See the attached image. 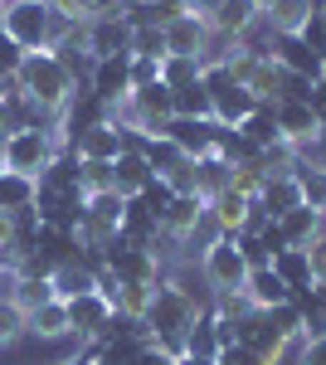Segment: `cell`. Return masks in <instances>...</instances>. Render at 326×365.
<instances>
[{"label":"cell","instance_id":"6da1fadb","mask_svg":"<svg viewBox=\"0 0 326 365\" xmlns=\"http://www.w3.org/2000/svg\"><path fill=\"white\" fill-rule=\"evenodd\" d=\"M20 93H25L29 103H39V108H49V113H63L68 108V98L78 93V83H73V73L63 68V58L54 54V49H39V54H25V63H20Z\"/></svg>","mask_w":326,"mask_h":365},{"label":"cell","instance_id":"7a4b0ae2","mask_svg":"<svg viewBox=\"0 0 326 365\" xmlns=\"http://www.w3.org/2000/svg\"><path fill=\"white\" fill-rule=\"evenodd\" d=\"M205 312V302L195 297L185 282L161 278L151 292V307H146V327L156 331V341H185V331L195 327V317Z\"/></svg>","mask_w":326,"mask_h":365},{"label":"cell","instance_id":"3957f363","mask_svg":"<svg viewBox=\"0 0 326 365\" xmlns=\"http://www.w3.org/2000/svg\"><path fill=\"white\" fill-rule=\"evenodd\" d=\"M0 29H5L25 54H39V49H54L58 15L49 10V0H10L5 15H0Z\"/></svg>","mask_w":326,"mask_h":365},{"label":"cell","instance_id":"277c9868","mask_svg":"<svg viewBox=\"0 0 326 365\" xmlns=\"http://www.w3.org/2000/svg\"><path fill=\"white\" fill-rule=\"evenodd\" d=\"M200 83H205L210 103H215V122H224V127H239V122H244V117L258 108V98H253L244 83H234V73H229L219 58H215V63H205Z\"/></svg>","mask_w":326,"mask_h":365},{"label":"cell","instance_id":"5b68a950","mask_svg":"<svg viewBox=\"0 0 326 365\" xmlns=\"http://www.w3.org/2000/svg\"><path fill=\"white\" fill-rule=\"evenodd\" d=\"M200 273H205V282H210L215 292H244L248 263H244V253H239V244H234L229 234H219V239H210L205 253H200Z\"/></svg>","mask_w":326,"mask_h":365},{"label":"cell","instance_id":"8992f818","mask_svg":"<svg viewBox=\"0 0 326 365\" xmlns=\"http://www.w3.org/2000/svg\"><path fill=\"white\" fill-rule=\"evenodd\" d=\"M58 151H63L58 146V132H15V137L5 141V170L39 180V170L49 166Z\"/></svg>","mask_w":326,"mask_h":365},{"label":"cell","instance_id":"52a82bcc","mask_svg":"<svg viewBox=\"0 0 326 365\" xmlns=\"http://www.w3.org/2000/svg\"><path fill=\"white\" fill-rule=\"evenodd\" d=\"M234 346H248V351H253L263 365H277L282 356H287V346H292V341H287V336H282V331L268 322V312L253 307V312H244V317L234 322Z\"/></svg>","mask_w":326,"mask_h":365},{"label":"cell","instance_id":"ba28073f","mask_svg":"<svg viewBox=\"0 0 326 365\" xmlns=\"http://www.w3.org/2000/svg\"><path fill=\"white\" fill-rule=\"evenodd\" d=\"M210 49H215V29L205 15H175L165 25V54H190L200 63H210Z\"/></svg>","mask_w":326,"mask_h":365},{"label":"cell","instance_id":"9c48e42d","mask_svg":"<svg viewBox=\"0 0 326 365\" xmlns=\"http://www.w3.org/2000/svg\"><path fill=\"white\" fill-rule=\"evenodd\" d=\"M88 93L103 98L108 108L127 103V98H132V54L98 58V63H93V78H88Z\"/></svg>","mask_w":326,"mask_h":365},{"label":"cell","instance_id":"30bf717a","mask_svg":"<svg viewBox=\"0 0 326 365\" xmlns=\"http://www.w3.org/2000/svg\"><path fill=\"white\" fill-rule=\"evenodd\" d=\"M132 34H136V29L127 25V15H122V10L98 15V20H88V54H93V58L132 54Z\"/></svg>","mask_w":326,"mask_h":365},{"label":"cell","instance_id":"8fae6325","mask_svg":"<svg viewBox=\"0 0 326 365\" xmlns=\"http://www.w3.org/2000/svg\"><path fill=\"white\" fill-rule=\"evenodd\" d=\"M205 215H210V200L205 195H175L170 210L161 215V234L170 244H190L200 234V225H205Z\"/></svg>","mask_w":326,"mask_h":365},{"label":"cell","instance_id":"7c38bea8","mask_svg":"<svg viewBox=\"0 0 326 365\" xmlns=\"http://www.w3.org/2000/svg\"><path fill=\"white\" fill-rule=\"evenodd\" d=\"M215 132H219L215 117H170V122H165V137L175 141L190 161L215 156Z\"/></svg>","mask_w":326,"mask_h":365},{"label":"cell","instance_id":"4fadbf2b","mask_svg":"<svg viewBox=\"0 0 326 365\" xmlns=\"http://www.w3.org/2000/svg\"><path fill=\"white\" fill-rule=\"evenodd\" d=\"M63 151H73L78 161H117L122 151H127V132L117 127V122H103V127H93V132H83L73 146H63Z\"/></svg>","mask_w":326,"mask_h":365},{"label":"cell","instance_id":"5bb4252c","mask_svg":"<svg viewBox=\"0 0 326 365\" xmlns=\"http://www.w3.org/2000/svg\"><path fill=\"white\" fill-rule=\"evenodd\" d=\"M68 322H73V336L98 341L103 331H108V322H112V302L103 297V292H83V297L68 302Z\"/></svg>","mask_w":326,"mask_h":365},{"label":"cell","instance_id":"9a60e30c","mask_svg":"<svg viewBox=\"0 0 326 365\" xmlns=\"http://www.w3.org/2000/svg\"><path fill=\"white\" fill-rule=\"evenodd\" d=\"M244 297L253 302L258 312H268V307H282L287 297H292V287L272 273V263L268 268H248V278H244Z\"/></svg>","mask_w":326,"mask_h":365},{"label":"cell","instance_id":"2e32d148","mask_svg":"<svg viewBox=\"0 0 326 365\" xmlns=\"http://www.w3.org/2000/svg\"><path fill=\"white\" fill-rule=\"evenodd\" d=\"M49 282H54V297H58V302H73V297H83V292H98V273L83 263L78 253H73L68 263H58L54 273H49Z\"/></svg>","mask_w":326,"mask_h":365},{"label":"cell","instance_id":"e0dca14e","mask_svg":"<svg viewBox=\"0 0 326 365\" xmlns=\"http://www.w3.org/2000/svg\"><path fill=\"white\" fill-rule=\"evenodd\" d=\"M248 215H253V200L239 195V190H219V195L210 200V220H215V229H219V234H229V239L244 234Z\"/></svg>","mask_w":326,"mask_h":365},{"label":"cell","instance_id":"ac0fdd59","mask_svg":"<svg viewBox=\"0 0 326 365\" xmlns=\"http://www.w3.org/2000/svg\"><path fill=\"white\" fill-rule=\"evenodd\" d=\"M258 15H263V10H258L253 0H219L215 15H210V29H215L219 39H229V44H234V39H239Z\"/></svg>","mask_w":326,"mask_h":365},{"label":"cell","instance_id":"d6986e66","mask_svg":"<svg viewBox=\"0 0 326 365\" xmlns=\"http://www.w3.org/2000/svg\"><path fill=\"white\" fill-rule=\"evenodd\" d=\"M146 180H151V166H146V156H141L136 146H127V151L112 161V190L132 200V195H141V190H146Z\"/></svg>","mask_w":326,"mask_h":365},{"label":"cell","instance_id":"ffe728a7","mask_svg":"<svg viewBox=\"0 0 326 365\" xmlns=\"http://www.w3.org/2000/svg\"><path fill=\"white\" fill-rule=\"evenodd\" d=\"M317 132H322V122H317V113L307 103H277V137L282 141L302 146V141H312Z\"/></svg>","mask_w":326,"mask_h":365},{"label":"cell","instance_id":"44dd1931","mask_svg":"<svg viewBox=\"0 0 326 365\" xmlns=\"http://www.w3.org/2000/svg\"><path fill=\"white\" fill-rule=\"evenodd\" d=\"M277 229H282V239H287L292 249H307V244L326 229V215L312 210V205H297V210H287V215L277 220Z\"/></svg>","mask_w":326,"mask_h":365},{"label":"cell","instance_id":"7402d4cb","mask_svg":"<svg viewBox=\"0 0 326 365\" xmlns=\"http://www.w3.org/2000/svg\"><path fill=\"white\" fill-rule=\"evenodd\" d=\"M258 205H263V215H268V220H282L287 210H297V205H302L297 175H272L268 185H263V195H258Z\"/></svg>","mask_w":326,"mask_h":365},{"label":"cell","instance_id":"603a6c76","mask_svg":"<svg viewBox=\"0 0 326 365\" xmlns=\"http://www.w3.org/2000/svg\"><path fill=\"white\" fill-rule=\"evenodd\" d=\"M29 331L39 341H63V336H73V322H68V302H44V307H34L29 312Z\"/></svg>","mask_w":326,"mask_h":365},{"label":"cell","instance_id":"cb8c5ba5","mask_svg":"<svg viewBox=\"0 0 326 365\" xmlns=\"http://www.w3.org/2000/svg\"><path fill=\"white\" fill-rule=\"evenodd\" d=\"M239 132L248 137L253 151H263V146H272V141H282V137H277V103H258V108L239 122Z\"/></svg>","mask_w":326,"mask_h":365},{"label":"cell","instance_id":"d4e9b609","mask_svg":"<svg viewBox=\"0 0 326 365\" xmlns=\"http://www.w3.org/2000/svg\"><path fill=\"white\" fill-rule=\"evenodd\" d=\"M219 346H224V341H219V317L205 307L195 317V327L185 331V356H210V361H215Z\"/></svg>","mask_w":326,"mask_h":365},{"label":"cell","instance_id":"484cf974","mask_svg":"<svg viewBox=\"0 0 326 365\" xmlns=\"http://www.w3.org/2000/svg\"><path fill=\"white\" fill-rule=\"evenodd\" d=\"M229 180H234V166H229V161H219V156H200V161H195V190L205 200H215L219 190H229Z\"/></svg>","mask_w":326,"mask_h":365},{"label":"cell","instance_id":"4316f807","mask_svg":"<svg viewBox=\"0 0 326 365\" xmlns=\"http://www.w3.org/2000/svg\"><path fill=\"white\" fill-rule=\"evenodd\" d=\"M272 273L287 282L292 292H297V287H312V258H307V249H282L272 258Z\"/></svg>","mask_w":326,"mask_h":365},{"label":"cell","instance_id":"83f0119b","mask_svg":"<svg viewBox=\"0 0 326 365\" xmlns=\"http://www.w3.org/2000/svg\"><path fill=\"white\" fill-rule=\"evenodd\" d=\"M200 73H205V63H200V58H190V54H165L161 58V83L170 88V93L200 83Z\"/></svg>","mask_w":326,"mask_h":365},{"label":"cell","instance_id":"f1b7e54d","mask_svg":"<svg viewBox=\"0 0 326 365\" xmlns=\"http://www.w3.org/2000/svg\"><path fill=\"white\" fill-rule=\"evenodd\" d=\"M29 205H34V180L15 175V170H0V215H15V210H29Z\"/></svg>","mask_w":326,"mask_h":365},{"label":"cell","instance_id":"f546056e","mask_svg":"<svg viewBox=\"0 0 326 365\" xmlns=\"http://www.w3.org/2000/svg\"><path fill=\"white\" fill-rule=\"evenodd\" d=\"M263 15H268V25L277 29V34H297V29L317 15V10H312L307 0H277V5H272V10H263Z\"/></svg>","mask_w":326,"mask_h":365},{"label":"cell","instance_id":"4dcf8cb0","mask_svg":"<svg viewBox=\"0 0 326 365\" xmlns=\"http://www.w3.org/2000/svg\"><path fill=\"white\" fill-rule=\"evenodd\" d=\"M151 282H117V292H112V312H122V317H146L151 307Z\"/></svg>","mask_w":326,"mask_h":365},{"label":"cell","instance_id":"1f68e13d","mask_svg":"<svg viewBox=\"0 0 326 365\" xmlns=\"http://www.w3.org/2000/svg\"><path fill=\"white\" fill-rule=\"evenodd\" d=\"M215 156H219V161H229V166H244L248 156H253V146H248V137L239 132V127H224V122H219V132H215Z\"/></svg>","mask_w":326,"mask_h":365},{"label":"cell","instance_id":"d6a6232c","mask_svg":"<svg viewBox=\"0 0 326 365\" xmlns=\"http://www.w3.org/2000/svg\"><path fill=\"white\" fill-rule=\"evenodd\" d=\"M175 117H215V103H210L205 83H190L175 93Z\"/></svg>","mask_w":326,"mask_h":365},{"label":"cell","instance_id":"836d02e7","mask_svg":"<svg viewBox=\"0 0 326 365\" xmlns=\"http://www.w3.org/2000/svg\"><path fill=\"white\" fill-rule=\"evenodd\" d=\"M292 175H297V185H302V205H312V210H322V215H326V170L297 166Z\"/></svg>","mask_w":326,"mask_h":365},{"label":"cell","instance_id":"e575fe53","mask_svg":"<svg viewBox=\"0 0 326 365\" xmlns=\"http://www.w3.org/2000/svg\"><path fill=\"white\" fill-rule=\"evenodd\" d=\"M15 302L25 307V317L34 307H44V302H54V282L49 278H20V292H15Z\"/></svg>","mask_w":326,"mask_h":365},{"label":"cell","instance_id":"d590c367","mask_svg":"<svg viewBox=\"0 0 326 365\" xmlns=\"http://www.w3.org/2000/svg\"><path fill=\"white\" fill-rule=\"evenodd\" d=\"M132 54H141V58H165V29L161 25H141L132 34Z\"/></svg>","mask_w":326,"mask_h":365},{"label":"cell","instance_id":"8d00e7d4","mask_svg":"<svg viewBox=\"0 0 326 365\" xmlns=\"http://www.w3.org/2000/svg\"><path fill=\"white\" fill-rule=\"evenodd\" d=\"M78 180L88 195L98 190H112V161H78Z\"/></svg>","mask_w":326,"mask_h":365},{"label":"cell","instance_id":"74e56055","mask_svg":"<svg viewBox=\"0 0 326 365\" xmlns=\"http://www.w3.org/2000/svg\"><path fill=\"white\" fill-rule=\"evenodd\" d=\"M132 200H141V205H146V210H151V215L161 220L165 210H170V200H175V190L165 185L161 175H151V180H146V190H141V195H132Z\"/></svg>","mask_w":326,"mask_h":365},{"label":"cell","instance_id":"f35d334b","mask_svg":"<svg viewBox=\"0 0 326 365\" xmlns=\"http://www.w3.org/2000/svg\"><path fill=\"white\" fill-rule=\"evenodd\" d=\"M20 331H29L25 307H20V302H0V346H10Z\"/></svg>","mask_w":326,"mask_h":365},{"label":"cell","instance_id":"ab89813d","mask_svg":"<svg viewBox=\"0 0 326 365\" xmlns=\"http://www.w3.org/2000/svg\"><path fill=\"white\" fill-rule=\"evenodd\" d=\"M210 312H215V317H224V322H239L244 312H253V302H248L244 292H215Z\"/></svg>","mask_w":326,"mask_h":365},{"label":"cell","instance_id":"60d3db41","mask_svg":"<svg viewBox=\"0 0 326 365\" xmlns=\"http://www.w3.org/2000/svg\"><path fill=\"white\" fill-rule=\"evenodd\" d=\"M268 322H272V327H277V331H282L287 341H297V336H302V312L292 307V302H282V307H268Z\"/></svg>","mask_w":326,"mask_h":365},{"label":"cell","instance_id":"b9f144b4","mask_svg":"<svg viewBox=\"0 0 326 365\" xmlns=\"http://www.w3.org/2000/svg\"><path fill=\"white\" fill-rule=\"evenodd\" d=\"M297 166L326 170V132H317L312 141H302V146H297Z\"/></svg>","mask_w":326,"mask_h":365},{"label":"cell","instance_id":"7bdbcfd3","mask_svg":"<svg viewBox=\"0 0 326 365\" xmlns=\"http://www.w3.org/2000/svg\"><path fill=\"white\" fill-rule=\"evenodd\" d=\"M20 63H25V49L0 29V78H10V73H20Z\"/></svg>","mask_w":326,"mask_h":365},{"label":"cell","instance_id":"ee69618b","mask_svg":"<svg viewBox=\"0 0 326 365\" xmlns=\"http://www.w3.org/2000/svg\"><path fill=\"white\" fill-rule=\"evenodd\" d=\"M146 83H161V58L132 54V88H146Z\"/></svg>","mask_w":326,"mask_h":365},{"label":"cell","instance_id":"f6af8a7d","mask_svg":"<svg viewBox=\"0 0 326 365\" xmlns=\"http://www.w3.org/2000/svg\"><path fill=\"white\" fill-rule=\"evenodd\" d=\"M307 258H312V282H326V229L307 244Z\"/></svg>","mask_w":326,"mask_h":365},{"label":"cell","instance_id":"bcb514c9","mask_svg":"<svg viewBox=\"0 0 326 365\" xmlns=\"http://www.w3.org/2000/svg\"><path fill=\"white\" fill-rule=\"evenodd\" d=\"M215 365H263L248 346H219V356H215Z\"/></svg>","mask_w":326,"mask_h":365},{"label":"cell","instance_id":"7dc6e473","mask_svg":"<svg viewBox=\"0 0 326 365\" xmlns=\"http://www.w3.org/2000/svg\"><path fill=\"white\" fill-rule=\"evenodd\" d=\"M20 292V268H0V302H15Z\"/></svg>","mask_w":326,"mask_h":365},{"label":"cell","instance_id":"c3c4849f","mask_svg":"<svg viewBox=\"0 0 326 365\" xmlns=\"http://www.w3.org/2000/svg\"><path fill=\"white\" fill-rule=\"evenodd\" d=\"M302 365H326V336L307 341V351H302Z\"/></svg>","mask_w":326,"mask_h":365},{"label":"cell","instance_id":"681fc988","mask_svg":"<svg viewBox=\"0 0 326 365\" xmlns=\"http://www.w3.org/2000/svg\"><path fill=\"white\" fill-rule=\"evenodd\" d=\"M136 365H175V361H170L165 351H156V346H146V351L136 356Z\"/></svg>","mask_w":326,"mask_h":365},{"label":"cell","instance_id":"f907efd6","mask_svg":"<svg viewBox=\"0 0 326 365\" xmlns=\"http://www.w3.org/2000/svg\"><path fill=\"white\" fill-rule=\"evenodd\" d=\"M215 5H219V0H190V10H195V15H205V20L215 15Z\"/></svg>","mask_w":326,"mask_h":365},{"label":"cell","instance_id":"816d5d0a","mask_svg":"<svg viewBox=\"0 0 326 365\" xmlns=\"http://www.w3.org/2000/svg\"><path fill=\"white\" fill-rule=\"evenodd\" d=\"M317 307L326 312V282H317Z\"/></svg>","mask_w":326,"mask_h":365},{"label":"cell","instance_id":"f5cc1de1","mask_svg":"<svg viewBox=\"0 0 326 365\" xmlns=\"http://www.w3.org/2000/svg\"><path fill=\"white\" fill-rule=\"evenodd\" d=\"M253 5H258V10H272V5H277V0H253Z\"/></svg>","mask_w":326,"mask_h":365},{"label":"cell","instance_id":"db71d44e","mask_svg":"<svg viewBox=\"0 0 326 365\" xmlns=\"http://www.w3.org/2000/svg\"><path fill=\"white\" fill-rule=\"evenodd\" d=\"M58 365H88V361H83V356H73V361H58Z\"/></svg>","mask_w":326,"mask_h":365},{"label":"cell","instance_id":"11a10c76","mask_svg":"<svg viewBox=\"0 0 326 365\" xmlns=\"http://www.w3.org/2000/svg\"><path fill=\"white\" fill-rule=\"evenodd\" d=\"M307 5H312V10H326V0H307Z\"/></svg>","mask_w":326,"mask_h":365},{"label":"cell","instance_id":"9f6ffc18","mask_svg":"<svg viewBox=\"0 0 326 365\" xmlns=\"http://www.w3.org/2000/svg\"><path fill=\"white\" fill-rule=\"evenodd\" d=\"M322 78H326V54H322Z\"/></svg>","mask_w":326,"mask_h":365},{"label":"cell","instance_id":"6f0895ef","mask_svg":"<svg viewBox=\"0 0 326 365\" xmlns=\"http://www.w3.org/2000/svg\"><path fill=\"white\" fill-rule=\"evenodd\" d=\"M0 166H5V146H0Z\"/></svg>","mask_w":326,"mask_h":365},{"label":"cell","instance_id":"680465c9","mask_svg":"<svg viewBox=\"0 0 326 365\" xmlns=\"http://www.w3.org/2000/svg\"><path fill=\"white\" fill-rule=\"evenodd\" d=\"M322 20H326V10H322Z\"/></svg>","mask_w":326,"mask_h":365}]
</instances>
